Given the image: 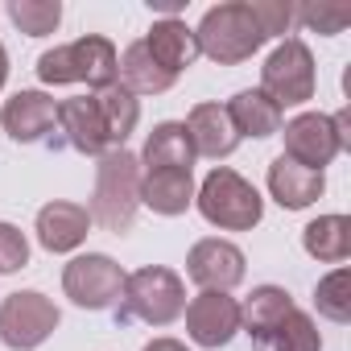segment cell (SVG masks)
Returning a JSON list of instances; mask_svg holds the SVG:
<instances>
[{
	"label": "cell",
	"instance_id": "obj_1",
	"mask_svg": "<svg viewBox=\"0 0 351 351\" xmlns=\"http://www.w3.org/2000/svg\"><path fill=\"white\" fill-rule=\"evenodd\" d=\"M141 207V161L128 149H108L95 165V195H91V223L112 236H124Z\"/></svg>",
	"mask_w": 351,
	"mask_h": 351
},
{
	"label": "cell",
	"instance_id": "obj_2",
	"mask_svg": "<svg viewBox=\"0 0 351 351\" xmlns=\"http://www.w3.org/2000/svg\"><path fill=\"white\" fill-rule=\"evenodd\" d=\"M195 42H199V54H207L211 62L236 66V62L252 58L269 38H265L248 0H228V5H215V9L203 13V21L195 29Z\"/></svg>",
	"mask_w": 351,
	"mask_h": 351
},
{
	"label": "cell",
	"instance_id": "obj_3",
	"mask_svg": "<svg viewBox=\"0 0 351 351\" xmlns=\"http://www.w3.org/2000/svg\"><path fill=\"white\" fill-rule=\"evenodd\" d=\"M195 203H199V215L219 232H252L265 215V199L256 195V186L228 165H215L207 173Z\"/></svg>",
	"mask_w": 351,
	"mask_h": 351
},
{
	"label": "cell",
	"instance_id": "obj_4",
	"mask_svg": "<svg viewBox=\"0 0 351 351\" xmlns=\"http://www.w3.org/2000/svg\"><path fill=\"white\" fill-rule=\"evenodd\" d=\"M116 46L99 34H87L71 46H54L38 58V79L50 83V87H62V83H87L95 91L112 87L116 83Z\"/></svg>",
	"mask_w": 351,
	"mask_h": 351
},
{
	"label": "cell",
	"instance_id": "obj_5",
	"mask_svg": "<svg viewBox=\"0 0 351 351\" xmlns=\"http://www.w3.org/2000/svg\"><path fill=\"white\" fill-rule=\"evenodd\" d=\"M124 314L149 322V326H169L186 310V285L182 277L165 265H145L124 277Z\"/></svg>",
	"mask_w": 351,
	"mask_h": 351
},
{
	"label": "cell",
	"instance_id": "obj_6",
	"mask_svg": "<svg viewBox=\"0 0 351 351\" xmlns=\"http://www.w3.org/2000/svg\"><path fill=\"white\" fill-rule=\"evenodd\" d=\"M285 153L289 161L306 165V169H318L330 165L347 145H351V132H347V112H335V116H322V112H302L285 124Z\"/></svg>",
	"mask_w": 351,
	"mask_h": 351
},
{
	"label": "cell",
	"instance_id": "obj_7",
	"mask_svg": "<svg viewBox=\"0 0 351 351\" xmlns=\"http://www.w3.org/2000/svg\"><path fill=\"white\" fill-rule=\"evenodd\" d=\"M318 75H314V54L302 38H285L261 66V91L277 108H298L314 99Z\"/></svg>",
	"mask_w": 351,
	"mask_h": 351
},
{
	"label": "cell",
	"instance_id": "obj_8",
	"mask_svg": "<svg viewBox=\"0 0 351 351\" xmlns=\"http://www.w3.org/2000/svg\"><path fill=\"white\" fill-rule=\"evenodd\" d=\"M58 306L38 289H17L0 302V343L13 351H34L58 330Z\"/></svg>",
	"mask_w": 351,
	"mask_h": 351
},
{
	"label": "cell",
	"instance_id": "obj_9",
	"mask_svg": "<svg viewBox=\"0 0 351 351\" xmlns=\"http://www.w3.org/2000/svg\"><path fill=\"white\" fill-rule=\"evenodd\" d=\"M124 277L128 273L108 252H87L62 269V289L83 310H112L124 298Z\"/></svg>",
	"mask_w": 351,
	"mask_h": 351
},
{
	"label": "cell",
	"instance_id": "obj_10",
	"mask_svg": "<svg viewBox=\"0 0 351 351\" xmlns=\"http://www.w3.org/2000/svg\"><path fill=\"white\" fill-rule=\"evenodd\" d=\"M182 314H186V335L207 351H219L240 335V302L232 293L203 289L199 298H191Z\"/></svg>",
	"mask_w": 351,
	"mask_h": 351
},
{
	"label": "cell",
	"instance_id": "obj_11",
	"mask_svg": "<svg viewBox=\"0 0 351 351\" xmlns=\"http://www.w3.org/2000/svg\"><path fill=\"white\" fill-rule=\"evenodd\" d=\"M186 277L199 285V289H215V293H232L240 281H244V252L232 244V240H219V236H207L191 248L186 256Z\"/></svg>",
	"mask_w": 351,
	"mask_h": 351
},
{
	"label": "cell",
	"instance_id": "obj_12",
	"mask_svg": "<svg viewBox=\"0 0 351 351\" xmlns=\"http://www.w3.org/2000/svg\"><path fill=\"white\" fill-rule=\"evenodd\" d=\"M0 124H5V132L17 145H34L58 124V104L46 91H17L0 108Z\"/></svg>",
	"mask_w": 351,
	"mask_h": 351
},
{
	"label": "cell",
	"instance_id": "obj_13",
	"mask_svg": "<svg viewBox=\"0 0 351 351\" xmlns=\"http://www.w3.org/2000/svg\"><path fill=\"white\" fill-rule=\"evenodd\" d=\"M141 42H145V50L153 54V62H157L165 75H173V79H178L186 66H195V58H199L195 29H191L186 21H178V17L153 21V29H149Z\"/></svg>",
	"mask_w": 351,
	"mask_h": 351
},
{
	"label": "cell",
	"instance_id": "obj_14",
	"mask_svg": "<svg viewBox=\"0 0 351 351\" xmlns=\"http://www.w3.org/2000/svg\"><path fill=\"white\" fill-rule=\"evenodd\" d=\"M186 136H191L195 157H215V161L236 153V145H240V132L223 104H195L186 116Z\"/></svg>",
	"mask_w": 351,
	"mask_h": 351
},
{
	"label": "cell",
	"instance_id": "obj_15",
	"mask_svg": "<svg viewBox=\"0 0 351 351\" xmlns=\"http://www.w3.org/2000/svg\"><path fill=\"white\" fill-rule=\"evenodd\" d=\"M195 203L191 169H145L141 173V207L153 215H182Z\"/></svg>",
	"mask_w": 351,
	"mask_h": 351
},
{
	"label": "cell",
	"instance_id": "obj_16",
	"mask_svg": "<svg viewBox=\"0 0 351 351\" xmlns=\"http://www.w3.org/2000/svg\"><path fill=\"white\" fill-rule=\"evenodd\" d=\"M322 191H326V178H322L318 169H306V165H298V161H289V157H277V161L269 165V195H273L285 211H302V207L318 203Z\"/></svg>",
	"mask_w": 351,
	"mask_h": 351
},
{
	"label": "cell",
	"instance_id": "obj_17",
	"mask_svg": "<svg viewBox=\"0 0 351 351\" xmlns=\"http://www.w3.org/2000/svg\"><path fill=\"white\" fill-rule=\"evenodd\" d=\"M58 124H62V132H66V145L71 149H79V153H87V157H104L112 145H108V128H104V120H99V108H95V99L91 95H75V99H62L58 104Z\"/></svg>",
	"mask_w": 351,
	"mask_h": 351
},
{
	"label": "cell",
	"instance_id": "obj_18",
	"mask_svg": "<svg viewBox=\"0 0 351 351\" xmlns=\"http://www.w3.org/2000/svg\"><path fill=\"white\" fill-rule=\"evenodd\" d=\"M91 215L79 203H46L38 211V244L46 252H75L87 240Z\"/></svg>",
	"mask_w": 351,
	"mask_h": 351
},
{
	"label": "cell",
	"instance_id": "obj_19",
	"mask_svg": "<svg viewBox=\"0 0 351 351\" xmlns=\"http://www.w3.org/2000/svg\"><path fill=\"white\" fill-rule=\"evenodd\" d=\"M289 310H298L293 298H289V289H281V285H256L240 302V330H248L252 339L269 343L273 330L289 318Z\"/></svg>",
	"mask_w": 351,
	"mask_h": 351
},
{
	"label": "cell",
	"instance_id": "obj_20",
	"mask_svg": "<svg viewBox=\"0 0 351 351\" xmlns=\"http://www.w3.org/2000/svg\"><path fill=\"white\" fill-rule=\"evenodd\" d=\"M136 161H141V169H191V165H195V149H191L186 124L161 120V124L145 136V149H141Z\"/></svg>",
	"mask_w": 351,
	"mask_h": 351
},
{
	"label": "cell",
	"instance_id": "obj_21",
	"mask_svg": "<svg viewBox=\"0 0 351 351\" xmlns=\"http://www.w3.org/2000/svg\"><path fill=\"white\" fill-rule=\"evenodd\" d=\"M116 83L128 91V95H161L173 87V75H165L153 54L145 50V42H132L120 58H116Z\"/></svg>",
	"mask_w": 351,
	"mask_h": 351
},
{
	"label": "cell",
	"instance_id": "obj_22",
	"mask_svg": "<svg viewBox=\"0 0 351 351\" xmlns=\"http://www.w3.org/2000/svg\"><path fill=\"white\" fill-rule=\"evenodd\" d=\"M228 108V116H232V124H236V132L240 136H273V132H281V108L265 95V91H240V95H232V104H223Z\"/></svg>",
	"mask_w": 351,
	"mask_h": 351
},
{
	"label": "cell",
	"instance_id": "obj_23",
	"mask_svg": "<svg viewBox=\"0 0 351 351\" xmlns=\"http://www.w3.org/2000/svg\"><path fill=\"white\" fill-rule=\"evenodd\" d=\"M302 248L314 261H326V265L347 261L351 256V219L347 215H318L314 223H306Z\"/></svg>",
	"mask_w": 351,
	"mask_h": 351
},
{
	"label": "cell",
	"instance_id": "obj_24",
	"mask_svg": "<svg viewBox=\"0 0 351 351\" xmlns=\"http://www.w3.org/2000/svg\"><path fill=\"white\" fill-rule=\"evenodd\" d=\"M91 99H95L99 120H104V128H108V145H112V149H124L128 132H132L136 120H141V104H136V95H128L120 83H112V87H104V91H95Z\"/></svg>",
	"mask_w": 351,
	"mask_h": 351
},
{
	"label": "cell",
	"instance_id": "obj_25",
	"mask_svg": "<svg viewBox=\"0 0 351 351\" xmlns=\"http://www.w3.org/2000/svg\"><path fill=\"white\" fill-rule=\"evenodd\" d=\"M9 21L29 38H46L58 29L62 5L58 0H9Z\"/></svg>",
	"mask_w": 351,
	"mask_h": 351
},
{
	"label": "cell",
	"instance_id": "obj_26",
	"mask_svg": "<svg viewBox=\"0 0 351 351\" xmlns=\"http://www.w3.org/2000/svg\"><path fill=\"white\" fill-rule=\"evenodd\" d=\"M314 306H318L322 318L347 322V318H351V273H347V269L326 273V277L314 285Z\"/></svg>",
	"mask_w": 351,
	"mask_h": 351
},
{
	"label": "cell",
	"instance_id": "obj_27",
	"mask_svg": "<svg viewBox=\"0 0 351 351\" xmlns=\"http://www.w3.org/2000/svg\"><path fill=\"white\" fill-rule=\"evenodd\" d=\"M269 343H273L277 351H322V335H318L314 318L302 314V310H289V318L273 330Z\"/></svg>",
	"mask_w": 351,
	"mask_h": 351
},
{
	"label": "cell",
	"instance_id": "obj_28",
	"mask_svg": "<svg viewBox=\"0 0 351 351\" xmlns=\"http://www.w3.org/2000/svg\"><path fill=\"white\" fill-rule=\"evenodd\" d=\"M293 17L302 21V25H310V29H318V34H339L347 21H351V9L347 5H306V9H293Z\"/></svg>",
	"mask_w": 351,
	"mask_h": 351
},
{
	"label": "cell",
	"instance_id": "obj_29",
	"mask_svg": "<svg viewBox=\"0 0 351 351\" xmlns=\"http://www.w3.org/2000/svg\"><path fill=\"white\" fill-rule=\"evenodd\" d=\"M29 265V240L21 228L0 223V273H17Z\"/></svg>",
	"mask_w": 351,
	"mask_h": 351
},
{
	"label": "cell",
	"instance_id": "obj_30",
	"mask_svg": "<svg viewBox=\"0 0 351 351\" xmlns=\"http://www.w3.org/2000/svg\"><path fill=\"white\" fill-rule=\"evenodd\" d=\"M248 5H252V13L261 21L265 38H277V34H285L293 25V5H273V0H248Z\"/></svg>",
	"mask_w": 351,
	"mask_h": 351
},
{
	"label": "cell",
	"instance_id": "obj_31",
	"mask_svg": "<svg viewBox=\"0 0 351 351\" xmlns=\"http://www.w3.org/2000/svg\"><path fill=\"white\" fill-rule=\"evenodd\" d=\"M141 351H186V343H178V339H153V343H145Z\"/></svg>",
	"mask_w": 351,
	"mask_h": 351
},
{
	"label": "cell",
	"instance_id": "obj_32",
	"mask_svg": "<svg viewBox=\"0 0 351 351\" xmlns=\"http://www.w3.org/2000/svg\"><path fill=\"white\" fill-rule=\"evenodd\" d=\"M5 79H9V54H5V46H0V87H5Z\"/></svg>",
	"mask_w": 351,
	"mask_h": 351
}]
</instances>
